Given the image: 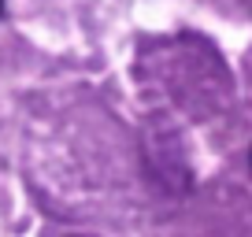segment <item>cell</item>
I'll return each mask as SVG.
<instances>
[{
	"label": "cell",
	"mask_w": 252,
	"mask_h": 237,
	"mask_svg": "<svg viewBox=\"0 0 252 237\" xmlns=\"http://www.w3.org/2000/svg\"><path fill=\"white\" fill-rule=\"evenodd\" d=\"M249 167H252V152H249Z\"/></svg>",
	"instance_id": "1"
},
{
	"label": "cell",
	"mask_w": 252,
	"mask_h": 237,
	"mask_svg": "<svg viewBox=\"0 0 252 237\" xmlns=\"http://www.w3.org/2000/svg\"><path fill=\"white\" fill-rule=\"evenodd\" d=\"M0 11H4V0H0Z\"/></svg>",
	"instance_id": "2"
}]
</instances>
